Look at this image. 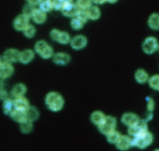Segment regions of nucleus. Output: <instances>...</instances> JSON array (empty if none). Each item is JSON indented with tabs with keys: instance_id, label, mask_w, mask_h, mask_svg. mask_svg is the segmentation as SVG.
<instances>
[{
	"instance_id": "obj_6",
	"label": "nucleus",
	"mask_w": 159,
	"mask_h": 151,
	"mask_svg": "<svg viewBox=\"0 0 159 151\" xmlns=\"http://www.w3.org/2000/svg\"><path fill=\"white\" fill-rule=\"evenodd\" d=\"M14 68L11 63L4 60L2 58L0 62V77L2 80L7 79L12 76Z\"/></svg>"
},
{
	"instance_id": "obj_22",
	"label": "nucleus",
	"mask_w": 159,
	"mask_h": 151,
	"mask_svg": "<svg viewBox=\"0 0 159 151\" xmlns=\"http://www.w3.org/2000/svg\"><path fill=\"white\" fill-rule=\"evenodd\" d=\"M15 109L14 104V99L11 98H8L3 101L2 103V110L3 112L9 116L10 114Z\"/></svg>"
},
{
	"instance_id": "obj_21",
	"label": "nucleus",
	"mask_w": 159,
	"mask_h": 151,
	"mask_svg": "<svg viewBox=\"0 0 159 151\" xmlns=\"http://www.w3.org/2000/svg\"><path fill=\"white\" fill-rule=\"evenodd\" d=\"M32 19L34 22L38 24H42L44 23L47 19L46 12L42 11L41 9H37L34 13Z\"/></svg>"
},
{
	"instance_id": "obj_40",
	"label": "nucleus",
	"mask_w": 159,
	"mask_h": 151,
	"mask_svg": "<svg viewBox=\"0 0 159 151\" xmlns=\"http://www.w3.org/2000/svg\"><path fill=\"white\" fill-rule=\"evenodd\" d=\"M0 96H1V99L4 101V99L9 98L8 96V94L7 93V91L4 89H2V88H1V93H0Z\"/></svg>"
},
{
	"instance_id": "obj_31",
	"label": "nucleus",
	"mask_w": 159,
	"mask_h": 151,
	"mask_svg": "<svg viewBox=\"0 0 159 151\" xmlns=\"http://www.w3.org/2000/svg\"><path fill=\"white\" fill-rule=\"evenodd\" d=\"M93 0H76V4L81 10L86 11L91 6H92Z\"/></svg>"
},
{
	"instance_id": "obj_8",
	"label": "nucleus",
	"mask_w": 159,
	"mask_h": 151,
	"mask_svg": "<svg viewBox=\"0 0 159 151\" xmlns=\"http://www.w3.org/2000/svg\"><path fill=\"white\" fill-rule=\"evenodd\" d=\"M80 11L81 9L77 6L76 2L74 3L72 2L65 4L61 11L63 16L73 18L78 14Z\"/></svg>"
},
{
	"instance_id": "obj_5",
	"label": "nucleus",
	"mask_w": 159,
	"mask_h": 151,
	"mask_svg": "<svg viewBox=\"0 0 159 151\" xmlns=\"http://www.w3.org/2000/svg\"><path fill=\"white\" fill-rule=\"evenodd\" d=\"M148 126L147 121L145 119H140V121L136 124L128 127L127 132L130 136L135 137L147 131H148Z\"/></svg>"
},
{
	"instance_id": "obj_45",
	"label": "nucleus",
	"mask_w": 159,
	"mask_h": 151,
	"mask_svg": "<svg viewBox=\"0 0 159 151\" xmlns=\"http://www.w3.org/2000/svg\"><path fill=\"white\" fill-rule=\"evenodd\" d=\"M153 151H159V149H155Z\"/></svg>"
},
{
	"instance_id": "obj_41",
	"label": "nucleus",
	"mask_w": 159,
	"mask_h": 151,
	"mask_svg": "<svg viewBox=\"0 0 159 151\" xmlns=\"http://www.w3.org/2000/svg\"><path fill=\"white\" fill-rule=\"evenodd\" d=\"M28 4L34 5V6H37L39 5L40 2V0H25Z\"/></svg>"
},
{
	"instance_id": "obj_44",
	"label": "nucleus",
	"mask_w": 159,
	"mask_h": 151,
	"mask_svg": "<svg viewBox=\"0 0 159 151\" xmlns=\"http://www.w3.org/2000/svg\"><path fill=\"white\" fill-rule=\"evenodd\" d=\"M106 1L109 3H114L116 1H117V0H106Z\"/></svg>"
},
{
	"instance_id": "obj_18",
	"label": "nucleus",
	"mask_w": 159,
	"mask_h": 151,
	"mask_svg": "<svg viewBox=\"0 0 159 151\" xmlns=\"http://www.w3.org/2000/svg\"><path fill=\"white\" fill-rule=\"evenodd\" d=\"M134 78L138 83L144 84L148 81L150 76L148 73L144 69L139 68L135 71Z\"/></svg>"
},
{
	"instance_id": "obj_16",
	"label": "nucleus",
	"mask_w": 159,
	"mask_h": 151,
	"mask_svg": "<svg viewBox=\"0 0 159 151\" xmlns=\"http://www.w3.org/2000/svg\"><path fill=\"white\" fill-rule=\"evenodd\" d=\"M27 91L26 86L22 83H17L15 85L11 91V94L14 98L24 96Z\"/></svg>"
},
{
	"instance_id": "obj_34",
	"label": "nucleus",
	"mask_w": 159,
	"mask_h": 151,
	"mask_svg": "<svg viewBox=\"0 0 159 151\" xmlns=\"http://www.w3.org/2000/svg\"><path fill=\"white\" fill-rule=\"evenodd\" d=\"M54 54L55 53H53V48L51 46L48 45L39 55L43 59H48L52 58Z\"/></svg>"
},
{
	"instance_id": "obj_28",
	"label": "nucleus",
	"mask_w": 159,
	"mask_h": 151,
	"mask_svg": "<svg viewBox=\"0 0 159 151\" xmlns=\"http://www.w3.org/2000/svg\"><path fill=\"white\" fill-rule=\"evenodd\" d=\"M37 8L35 7V6L30 4H25L22 9V14L29 18H32L34 13L35 12V10Z\"/></svg>"
},
{
	"instance_id": "obj_10",
	"label": "nucleus",
	"mask_w": 159,
	"mask_h": 151,
	"mask_svg": "<svg viewBox=\"0 0 159 151\" xmlns=\"http://www.w3.org/2000/svg\"><path fill=\"white\" fill-rule=\"evenodd\" d=\"M20 53V52L16 48H9L4 52L1 58L7 62L15 63L19 62Z\"/></svg>"
},
{
	"instance_id": "obj_33",
	"label": "nucleus",
	"mask_w": 159,
	"mask_h": 151,
	"mask_svg": "<svg viewBox=\"0 0 159 151\" xmlns=\"http://www.w3.org/2000/svg\"><path fill=\"white\" fill-rule=\"evenodd\" d=\"M71 37L70 34L66 32H64V31H61V34L60 35L59 39L58 40V42L61 43V44H68L69 43H70L71 42Z\"/></svg>"
},
{
	"instance_id": "obj_24",
	"label": "nucleus",
	"mask_w": 159,
	"mask_h": 151,
	"mask_svg": "<svg viewBox=\"0 0 159 151\" xmlns=\"http://www.w3.org/2000/svg\"><path fill=\"white\" fill-rule=\"evenodd\" d=\"M26 114L27 119L32 122H34L35 121L38 119L40 116L39 111L37 109V108L32 106L26 111Z\"/></svg>"
},
{
	"instance_id": "obj_43",
	"label": "nucleus",
	"mask_w": 159,
	"mask_h": 151,
	"mask_svg": "<svg viewBox=\"0 0 159 151\" xmlns=\"http://www.w3.org/2000/svg\"><path fill=\"white\" fill-rule=\"evenodd\" d=\"M63 1L65 3V4H67V3H70V2H73V0H63Z\"/></svg>"
},
{
	"instance_id": "obj_13",
	"label": "nucleus",
	"mask_w": 159,
	"mask_h": 151,
	"mask_svg": "<svg viewBox=\"0 0 159 151\" xmlns=\"http://www.w3.org/2000/svg\"><path fill=\"white\" fill-rule=\"evenodd\" d=\"M53 62L58 65L61 66H64L67 65L71 60L70 56L65 52H57L54 54L52 57Z\"/></svg>"
},
{
	"instance_id": "obj_46",
	"label": "nucleus",
	"mask_w": 159,
	"mask_h": 151,
	"mask_svg": "<svg viewBox=\"0 0 159 151\" xmlns=\"http://www.w3.org/2000/svg\"><path fill=\"white\" fill-rule=\"evenodd\" d=\"M46 1V0H40V2H41V1Z\"/></svg>"
},
{
	"instance_id": "obj_47",
	"label": "nucleus",
	"mask_w": 159,
	"mask_h": 151,
	"mask_svg": "<svg viewBox=\"0 0 159 151\" xmlns=\"http://www.w3.org/2000/svg\"><path fill=\"white\" fill-rule=\"evenodd\" d=\"M158 50H159V47H158Z\"/></svg>"
},
{
	"instance_id": "obj_26",
	"label": "nucleus",
	"mask_w": 159,
	"mask_h": 151,
	"mask_svg": "<svg viewBox=\"0 0 159 151\" xmlns=\"http://www.w3.org/2000/svg\"><path fill=\"white\" fill-rule=\"evenodd\" d=\"M33 122L29 120H27L25 122L20 124V130L22 133L27 134L30 133L33 130Z\"/></svg>"
},
{
	"instance_id": "obj_2",
	"label": "nucleus",
	"mask_w": 159,
	"mask_h": 151,
	"mask_svg": "<svg viewBox=\"0 0 159 151\" xmlns=\"http://www.w3.org/2000/svg\"><path fill=\"white\" fill-rule=\"evenodd\" d=\"M153 141V135L150 131H147L135 137H133V147L144 149L150 146Z\"/></svg>"
},
{
	"instance_id": "obj_39",
	"label": "nucleus",
	"mask_w": 159,
	"mask_h": 151,
	"mask_svg": "<svg viewBox=\"0 0 159 151\" xmlns=\"http://www.w3.org/2000/svg\"><path fill=\"white\" fill-rule=\"evenodd\" d=\"M155 101L153 99V98H147V110L149 112H152L153 110L155 108Z\"/></svg>"
},
{
	"instance_id": "obj_37",
	"label": "nucleus",
	"mask_w": 159,
	"mask_h": 151,
	"mask_svg": "<svg viewBox=\"0 0 159 151\" xmlns=\"http://www.w3.org/2000/svg\"><path fill=\"white\" fill-rule=\"evenodd\" d=\"M60 30L57 29H52L50 32V38L53 40V41H56L58 42V40L59 39L60 35L61 34Z\"/></svg>"
},
{
	"instance_id": "obj_36",
	"label": "nucleus",
	"mask_w": 159,
	"mask_h": 151,
	"mask_svg": "<svg viewBox=\"0 0 159 151\" xmlns=\"http://www.w3.org/2000/svg\"><path fill=\"white\" fill-rule=\"evenodd\" d=\"M52 3L53 9H55L57 11H61L65 4L63 0H52Z\"/></svg>"
},
{
	"instance_id": "obj_11",
	"label": "nucleus",
	"mask_w": 159,
	"mask_h": 151,
	"mask_svg": "<svg viewBox=\"0 0 159 151\" xmlns=\"http://www.w3.org/2000/svg\"><path fill=\"white\" fill-rule=\"evenodd\" d=\"M140 121V117L135 113L128 112L123 114L121 117V122L127 127H130L137 124Z\"/></svg>"
},
{
	"instance_id": "obj_42",
	"label": "nucleus",
	"mask_w": 159,
	"mask_h": 151,
	"mask_svg": "<svg viewBox=\"0 0 159 151\" xmlns=\"http://www.w3.org/2000/svg\"><path fill=\"white\" fill-rule=\"evenodd\" d=\"M93 2L97 4H102L106 1V0H93Z\"/></svg>"
},
{
	"instance_id": "obj_9",
	"label": "nucleus",
	"mask_w": 159,
	"mask_h": 151,
	"mask_svg": "<svg viewBox=\"0 0 159 151\" xmlns=\"http://www.w3.org/2000/svg\"><path fill=\"white\" fill-rule=\"evenodd\" d=\"M29 19L23 14L17 16L14 20V28L18 31H22L29 25Z\"/></svg>"
},
{
	"instance_id": "obj_14",
	"label": "nucleus",
	"mask_w": 159,
	"mask_h": 151,
	"mask_svg": "<svg viewBox=\"0 0 159 151\" xmlns=\"http://www.w3.org/2000/svg\"><path fill=\"white\" fill-rule=\"evenodd\" d=\"M14 108L16 109L26 111L31 106L29 101L24 96L14 98Z\"/></svg>"
},
{
	"instance_id": "obj_15",
	"label": "nucleus",
	"mask_w": 159,
	"mask_h": 151,
	"mask_svg": "<svg viewBox=\"0 0 159 151\" xmlns=\"http://www.w3.org/2000/svg\"><path fill=\"white\" fill-rule=\"evenodd\" d=\"M106 115L101 111H94L90 115L91 122L97 127L99 126L105 120Z\"/></svg>"
},
{
	"instance_id": "obj_32",
	"label": "nucleus",
	"mask_w": 159,
	"mask_h": 151,
	"mask_svg": "<svg viewBox=\"0 0 159 151\" xmlns=\"http://www.w3.org/2000/svg\"><path fill=\"white\" fill-rule=\"evenodd\" d=\"M84 23L77 17H73L70 21V25L74 30H80L83 28Z\"/></svg>"
},
{
	"instance_id": "obj_7",
	"label": "nucleus",
	"mask_w": 159,
	"mask_h": 151,
	"mask_svg": "<svg viewBox=\"0 0 159 151\" xmlns=\"http://www.w3.org/2000/svg\"><path fill=\"white\" fill-rule=\"evenodd\" d=\"M116 146L120 151H127L133 147V138L129 135H122Z\"/></svg>"
},
{
	"instance_id": "obj_23",
	"label": "nucleus",
	"mask_w": 159,
	"mask_h": 151,
	"mask_svg": "<svg viewBox=\"0 0 159 151\" xmlns=\"http://www.w3.org/2000/svg\"><path fill=\"white\" fill-rule=\"evenodd\" d=\"M89 19L96 21L98 20L101 16V11L96 6H92L86 10Z\"/></svg>"
},
{
	"instance_id": "obj_30",
	"label": "nucleus",
	"mask_w": 159,
	"mask_h": 151,
	"mask_svg": "<svg viewBox=\"0 0 159 151\" xmlns=\"http://www.w3.org/2000/svg\"><path fill=\"white\" fill-rule=\"evenodd\" d=\"M48 45H49L46 41L43 40H40L35 43L34 45V49L35 52L40 55Z\"/></svg>"
},
{
	"instance_id": "obj_3",
	"label": "nucleus",
	"mask_w": 159,
	"mask_h": 151,
	"mask_svg": "<svg viewBox=\"0 0 159 151\" xmlns=\"http://www.w3.org/2000/svg\"><path fill=\"white\" fill-rule=\"evenodd\" d=\"M117 119L112 116H107L104 122L98 127L99 131L106 136L116 130Z\"/></svg>"
},
{
	"instance_id": "obj_38",
	"label": "nucleus",
	"mask_w": 159,
	"mask_h": 151,
	"mask_svg": "<svg viewBox=\"0 0 159 151\" xmlns=\"http://www.w3.org/2000/svg\"><path fill=\"white\" fill-rule=\"evenodd\" d=\"M78 18H79L81 21H83L84 24L88 21V20L89 19L88 14L86 11H84V10H81L80 11V12L78 13V14L76 16Z\"/></svg>"
},
{
	"instance_id": "obj_29",
	"label": "nucleus",
	"mask_w": 159,
	"mask_h": 151,
	"mask_svg": "<svg viewBox=\"0 0 159 151\" xmlns=\"http://www.w3.org/2000/svg\"><path fill=\"white\" fill-rule=\"evenodd\" d=\"M39 6V9H41L42 11L45 12L46 13L49 11H51L52 9H53L52 0L42 1L40 2Z\"/></svg>"
},
{
	"instance_id": "obj_19",
	"label": "nucleus",
	"mask_w": 159,
	"mask_h": 151,
	"mask_svg": "<svg viewBox=\"0 0 159 151\" xmlns=\"http://www.w3.org/2000/svg\"><path fill=\"white\" fill-rule=\"evenodd\" d=\"M34 52L30 49H25L20 52L19 62L22 64L30 63L34 58Z\"/></svg>"
},
{
	"instance_id": "obj_17",
	"label": "nucleus",
	"mask_w": 159,
	"mask_h": 151,
	"mask_svg": "<svg viewBox=\"0 0 159 151\" xmlns=\"http://www.w3.org/2000/svg\"><path fill=\"white\" fill-rule=\"evenodd\" d=\"M9 117L16 122L19 124L28 120L27 117L26 111H20L18 109H14L9 115Z\"/></svg>"
},
{
	"instance_id": "obj_35",
	"label": "nucleus",
	"mask_w": 159,
	"mask_h": 151,
	"mask_svg": "<svg viewBox=\"0 0 159 151\" xmlns=\"http://www.w3.org/2000/svg\"><path fill=\"white\" fill-rule=\"evenodd\" d=\"M24 35L27 37V38H32L33 37L35 33H36V29L35 28V27L32 25L29 24L24 30Z\"/></svg>"
},
{
	"instance_id": "obj_20",
	"label": "nucleus",
	"mask_w": 159,
	"mask_h": 151,
	"mask_svg": "<svg viewBox=\"0 0 159 151\" xmlns=\"http://www.w3.org/2000/svg\"><path fill=\"white\" fill-rule=\"evenodd\" d=\"M148 27L153 30H159V14L153 12L151 14L147 20Z\"/></svg>"
},
{
	"instance_id": "obj_25",
	"label": "nucleus",
	"mask_w": 159,
	"mask_h": 151,
	"mask_svg": "<svg viewBox=\"0 0 159 151\" xmlns=\"http://www.w3.org/2000/svg\"><path fill=\"white\" fill-rule=\"evenodd\" d=\"M122 135V134H121L119 131L115 130L106 135V139L109 143L116 145Z\"/></svg>"
},
{
	"instance_id": "obj_12",
	"label": "nucleus",
	"mask_w": 159,
	"mask_h": 151,
	"mask_svg": "<svg viewBox=\"0 0 159 151\" xmlns=\"http://www.w3.org/2000/svg\"><path fill=\"white\" fill-rule=\"evenodd\" d=\"M87 39L83 35H78L71 39L70 45L74 50H81L86 47L87 44Z\"/></svg>"
},
{
	"instance_id": "obj_1",
	"label": "nucleus",
	"mask_w": 159,
	"mask_h": 151,
	"mask_svg": "<svg viewBox=\"0 0 159 151\" xmlns=\"http://www.w3.org/2000/svg\"><path fill=\"white\" fill-rule=\"evenodd\" d=\"M45 104L47 108L52 112L61 111L65 104V100L61 94L57 91H50L45 98Z\"/></svg>"
},
{
	"instance_id": "obj_4",
	"label": "nucleus",
	"mask_w": 159,
	"mask_h": 151,
	"mask_svg": "<svg viewBox=\"0 0 159 151\" xmlns=\"http://www.w3.org/2000/svg\"><path fill=\"white\" fill-rule=\"evenodd\" d=\"M159 42L156 37L149 36L145 39L142 44V49L143 52L147 54L151 55L158 50Z\"/></svg>"
},
{
	"instance_id": "obj_27",
	"label": "nucleus",
	"mask_w": 159,
	"mask_h": 151,
	"mask_svg": "<svg viewBox=\"0 0 159 151\" xmlns=\"http://www.w3.org/2000/svg\"><path fill=\"white\" fill-rule=\"evenodd\" d=\"M148 83L152 89L159 91V75L156 74L150 76Z\"/></svg>"
}]
</instances>
